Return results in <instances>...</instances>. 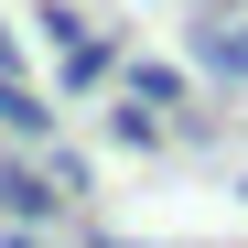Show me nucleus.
<instances>
[{"mask_svg": "<svg viewBox=\"0 0 248 248\" xmlns=\"http://www.w3.org/2000/svg\"><path fill=\"white\" fill-rule=\"evenodd\" d=\"M194 54L216 65V76H248V22H237V11H216V22H194Z\"/></svg>", "mask_w": 248, "mask_h": 248, "instance_id": "obj_2", "label": "nucleus"}, {"mask_svg": "<svg viewBox=\"0 0 248 248\" xmlns=\"http://www.w3.org/2000/svg\"><path fill=\"white\" fill-rule=\"evenodd\" d=\"M0 248H44V227H11V237H0Z\"/></svg>", "mask_w": 248, "mask_h": 248, "instance_id": "obj_3", "label": "nucleus"}, {"mask_svg": "<svg viewBox=\"0 0 248 248\" xmlns=\"http://www.w3.org/2000/svg\"><path fill=\"white\" fill-rule=\"evenodd\" d=\"M54 205H65V184H54V173H32V162H0V216H11V227H44Z\"/></svg>", "mask_w": 248, "mask_h": 248, "instance_id": "obj_1", "label": "nucleus"}]
</instances>
